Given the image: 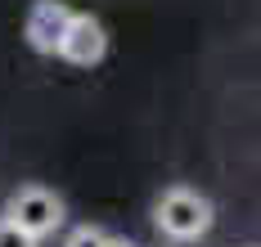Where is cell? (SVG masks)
I'll return each mask as SVG.
<instances>
[{
    "instance_id": "277c9868",
    "label": "cell",
    "mask_w": 261,
    "mask_h": 247,
    "mask_svg": "<svg viewBox=\"0 0 261 247\" xmlns=\"http://www.w3.org/2000/svg\"><path fill=\"white\" fill-rule=\"evenodd\" d=\"M68 23H72V9L63 0H36L32 14H27V41H32V50L54 54L59 41H63V32H68Z\"/></svg>"
},
{
    "instance_id": "7a4b0ae2",
    "label": "cell",
    "mask_w": 261,
    "mask_h": 247,
    "mask_svg": "<svg viewBox=\"0 0 261 247\" xmlns=\"http://www.w3.org/2000/svg\"><path fill=\"white\" fill-rule=\"evenodd\" d=\"M5 216L14 220L23 234H32L41 243L45 234H54L63 225V202H59V193L41 189V184H23V189L5 202Z\"/></svg>"
},
{
    "instance_id": "5b68a950",
    "label": "cell",
    "mask_w": 261,
    "mask_h": 247,
    "mask_svg": "<svg viewBox=\"0 0 261 247\" xmlns=\"http://www.w3.org/2000/svg\"><path fill=\"white\" fill-rule=\"evenodd\" d=\"M0 247H36V238H32V234H23L9 216H0Z\"/></svg>"
},
{
    "instance_id": "8992f818",
    "label": "cell",
    "mask_w": 261,
    "mask_h": 247,
    "mask_svg": "<svg viewBox=\"0 0 261 247\" xmlns=\"http://www.w3.org/2000/svg\"><path fill=\"white\" fill-rule=\"evenodd\" d=\"M104 243H108L104 229H95V225H81V229H72V234H68V243H63V247H104Z\"/></svg>"
},
{
    "instance_id": "52a82bcc",
    "label": "cell",
    "mask_w": 261,
    "mask_h": 247,
    "mask_svg": "<svg viewBox=\"0 0 261 247\" xmlns=\"http://www.w3.org/2000/svg\"><path fill=\"white\" fill-rule=\"evenodd\" d=\"M104 247H135V243H126V238H108Z\"/></svg>"
},
{
    "instance_id": "3957f363",
    "label": "cell",
    "mask_w": 261,
    "mask_h": 247,
    "mask_svg": "<svg viewBox=\"0 0 261 247\" xmlns=\"http://www.w3.org/2000/svg\"><path fill=\"white\" fill-rule=\"evenodd\" d=\"M104 50H108L104 27H99L90 14H72V23H68V32H63V41H59L54 54L68 58V63H77V68H90V63L104 58Z\"/></svg>"
},
{
    "instance_id": "6da1fadb",
    "label": "cell",
    "mask_w": 261,
    "mask_h": 247,
    "mask_svg": "<svg viewBox=\"0 0 261 247\" xmlns=\"http://www.w3.org/2000/svg\"><path fill=\"white\" fill-rule=\"evenodd\" d=\"M153 220L167 238L189 243V238H203L212 229V202L194 189H167L153 207Z\"/></svg>"
}]
</instances>
